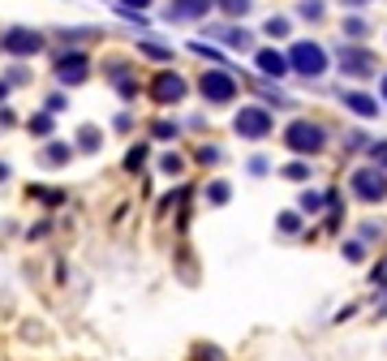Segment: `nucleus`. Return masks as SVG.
<instances>
[{"mask_svg": "<svg viewBox=\"0 0 387 361\" xmlns=\"http://www.w3.org/2000/svg\"><path fill=\"white\" fill-rule=\"evenodd\" d=\"M125 5H129V9H147L151 0H125Z\"/></svg>", "mask_w": 387, "mask_h": 361, "instance_id": "24", "label": "nucleus"}, {"mask_svg": "<svg viewBox=\"0 0 387 361\" xmlns=\"http://www.w3.org/2000/svg\"><path fill=\"white\" fill-rule=\"evenodd\" d=\"M237 134L241 138H267L271 134V112L267 108H241L237 112Z\"/></svg>", "mask_w": 387, "mask_h": 361, "instance_id": "4", "label": "nucleus"}, {"mask_svg": "<svg viewBox=\"0 0 387 361\" xmlns=\"http://www.w3.org/2000/svg\"><path fill=\"white\" fill-rule=\"evenodd\" d=\"M207 9H211V0H172V5H168V18L172 22H185V18H202Z\"/></svg>", "mask_w": 387, "mask_h": 361, "instance_id": "9", "label": "nucleus"}, {"mask_svg": "<svg viewBox=\"0 0 387 361\" xmlns=\"http://www.w3.org/2000/svg\"><path fill=\"white\" fill-rule=\"evenodd\" d=\"M181 95H185V82L176 78V73H159V78H155V100H159V104H176Z\"/></svg>", "mask_w": 387, "mask_h": 361, "instance_id": "8", "label": "nucleus"}, {"mask_svg": "<svg viewBox=\"0 0 387 361\" xmlns=\"http://www.w3.org/2000/svg\"><path fill=\"white\" fill-rule=\"evenodd\" d=\"M224 39H228L233 47H250V35H246V30H228V35H224Z\"/></svg>", "mask_w": 387, "mask_h": 361, "instance_id": "14", "label": "nucleus"}, {"mask_svg": "<svg viewBox=\"0 0 387 361\" xmlns=\"http://www.w3.org/2000/svg\"><path fill=\"white\" fill-rule=\"evenodd\" d=\"M353 194L366 198V202L387 198V172L383 168H357V172H353Z\"/></svg>", "mask_w": 387, "mask_h": 361, "instance_id": "3", "label": "nucleus"}, {"mask_svg": "<svg viewBox=\"0 0 387 361\" xmlns=\"http://www.w3.org/2000/svg\"><path fill=\"white\" fill-rule=\"evenodd\" d=\"M297 224H301L297 216H280V228H284V233H297Z\"/></svg>", "mask_w": 387, "mask_h": 361, "instance_id": "21", "label": "nucleus"}, {"mask_svg": "<svg viewBox=\"0 0 387 361\" xmlns=\"http://www.w3.org/2000/svg\"><path fill=\"white\" fill-rule=\"evenodd\" d=\"M198 86H202V95H207L211 104H228L233 95H237V82H233V73H224V69L202 73V82H198Z\"/></svg>", "mask_w": 387, "mask_h": 361, "instance_id": "5", "label": "nucleus"}, {"mask_svg": "<svg viewBox=\"0 0 387 361\" xmlns=\"http://www.w3.org/2000/svg\"><path fill=\"white\" fill-rule=\"evenodd\" d=\"M267 35H288V22L284 18H271L267 22Z\"/></svg>", "mask_w": 387, "mask_h": 361, "instance_id": "16", "label": "nucleus"}, {"mask_svg": "<svg viewBox=\"0 0 387 361\" xmlns=\"http://www.w3.org/2000/svg\"><path fill=\"white\" fill-rule=\"evenodd\" d=\"M383 100H387V78H383Z\"/></svg>", "mask_w": 387, "mask_h": 361, "instance_id": "25", "label": "nucleus"}, {"mask_svg": "<svg viewBox=\"0 0 387 361\" xmlns=\"http://www.w3.org/2000/svg\"><path fill=\"white\" fill-rule=\"evenodd\" d=\"M284 142L293 146L297 155H314V151H322V142H327V138H322L318 125H310V121H293V125L284 129Z\"/></svg>", "mask_w": 387, "mask_h": 361, "instance_id": "2", "label": "nucleus"}, {"mask_svg": "<svg viewBox=\"0 0 387 361\" xmlns=\"http://www.w3.org/2000/svg\"><path fill=\"white\" fill-rule=\"evenodd\" d=\"M258 69H263L267 78H284V69H293V65H288V56H280V52H258Z\"/></svg>", "mask_w": 387, "mask_h": 361, "instance_id": "10", "label": "nucleus"}, {"mask_svg": "<svg viewBox=\"0 0 387 361\" xmlns=\"http://www.w3.org/2000/svg\"><path fill=\"white\" fill-rule=\"evenodd\" d=\"M211 202H228V185H224V180H220V185H211Z\"/></svg>", "mask_w": 387, "mask_h": 361, "instance_id": "20", "label": "nucleus"}, {"mask_svg": "<svg viewBox=\"0 0 387 361\" xmlns=\"http://www.w3.org/2000/svg\"><path fill=\"white\" fill-rule=\"evenodd\" d=\"M305 172H310L305 163H288V168H284V176H288V180H305Z\"/></svg>", "mask_w": 387, "mask_h": 361, "instance_id": "15", "label": "nucleus"}, {"mask_svg": "<svg viewBox=\"0 0 387 361\" xmlns=\"http://www.w3.org/2000/svg\"><path fill=\"white\" fill-rule=\"evenodd\" d=\"M39 47H43V39L35 35V30H9V35H5V52H13V56H35L39 52Z\"/></svg>", "mask_w": 387, "mask_h": 361, "instance_id": "6", "label": "nucleus"}, {"mask_svg": "<svg viewBox=\"0 0 387 361\" xmlns=\"http://www.w3.org/2000/svg\"><path fill=\"white\" fill-rule=\"evenodd\" d=\"M47 159L60 163V159H69V146H47Z\"/></svg>", "mask_w": 387, "mask_h": 361, "instance_id": "19", "label": "nucleus"}, {"mask_svg": "<svg viewBox=\"0 0 387 361\" xmlns=\"http://www.w3.org/2000/svg\"><path fill=\"white\" fill-rule=\"evenodd\" d=\"M318 13H322L318 0H305V5H301V18H318Z\"/></svg>", "mask_w": 387, "mask_h": 361, "instance_id": "18", "label": "nucleus"}, {"mask_svg": "<svg viewBox=\"0 0 387 361\" xmlns=\"http://www.w3.org/2000/svg\"><path fill=\"white\" fill-rule=\"evenodd\" d=\"M164 172H181V159H176V155H164Z\"/></svg>", "mask_w": 387, "mask_h": 361, "instance_id": "22", "label": "nucleus"}, {"mask_svg": "<svg viewBox=\"0 0 387 361\" xmlns=\"http://www.w3.org/2000/svg\"><path fill=\"white\" fill-rule=\"evenodd\" d=\"M340 69L366 78L370 69H375V56H370V52H357V47H344V52H340Z\"/></svg>", "mask_w": 387, "mask_h": 361, "instance_id": "7", "label": "nucleus"}, {"mask_svg": "<svg viewBox=\"0 0 387 361\" xmlns=\"http://www.w3.org/2000/svg\"><path fill=\"white\" fill-rule=\"evenodd\" d=\"M288 65L301 73V78H318L327 69V52H322L318 43H293V52H288Z\"/></svg>", "mask_w": 387, "mask_h": 361, "instance_id": "1", "label": "nucleus"}, {"mask_svg": "<svg viewBox=\"0 0 387 361\" xmlns=\"http://www.w3.org/2000/svg\"><path fill=\"white\" fill-rule=\"evenodd\" d=\"M322 207V194H305L301 198V211H318Z\"/></svg>", "mask_w": 387, "mask_h": 361, "instance_id": "17", "label": "nucleus"}, {"mask_svg": "<svg viewBox=\"0 0 387 361\" xmlns=\"http://www.w3.org/2000/svg\"><path fill=\"white\" fill-rule=\"evenodd\" d=\"M344 108H353L357 117H379V104L370 100V95H362V91H349L344 95Z\"/></svg>", "mask_w": 387, "mask_h": 361, "instance_id": "11", "label": "nucleus"}, {"mask_svg": "<svg viewBox=\"0 0 387 361\" xmlns=\"http://www.w3.org/2000/svg\"><path fill=\"white\" fill-rule=\"evenodd\" d=\"M375 159H383V163H387V142H379V146H375Z\"/></svg>", "mask_w": 387, "mask_h": 361, "instance_id": "23", "label": "nucleus"}, {"mask_svg": "<svg viewBox=\"0 0 387 361\" xmlns=\"http://www.w3.org/2000/svg\"><path fill=\"white\" fill-rule=\"evenodd\" d=\"M56 73H60V82H82L86 78V60L82 56H64L56 65Z\"/></svg>", "mask_w": 387, "mask_h": 361, "instance_id": "12", "label": "nucleus"}, {"mask_svg": "<svg viewBox=\"0 0 387 361\" xmlns=\"http://www.w3.org/2000/svg\"><path fill=\"white\" fill-rule=\"evenodd\" d=\"M220 9L228 13V18H241V13H250V0H220Z\"/></svg>", "mask_w": 387, "mask_h": 361, "instance_id": "13", "label": "nucleus"}]
</instances>
